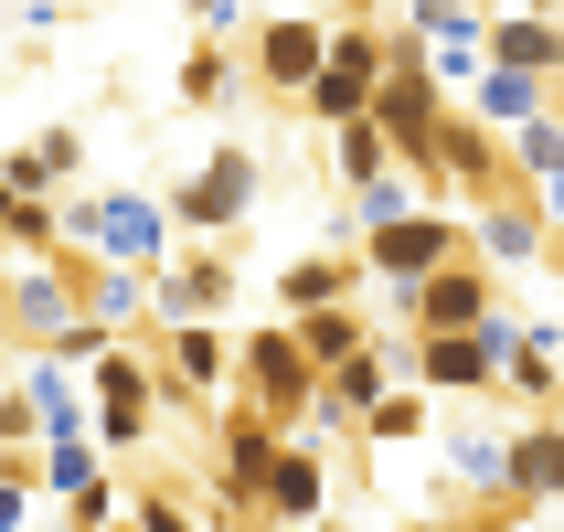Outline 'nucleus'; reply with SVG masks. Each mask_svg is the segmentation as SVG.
<instances>
[{
    "label": "nucleus",
    "mask_w": 564,
    "mask_h": 532,
    "mask_svg": "<svg viewBox=\"0 0 564 532\" xmlns=\"http://www.w3.org/2000/svg\"><path fill=\"white\" fill-rule=\"evenodd\" d=\"M160 405H171V394H160V351L118 330V341L86 362V426H96V447H107V458H139L150 426H160Z\"/></svg>",
    "instance_id": "nucleus-1"
},
{
    "label": "nucleus",
    "mask_w": 564,
    "mask_h": 532,
    "mask_svg": "<svg viewBox=\"0 0 564 532\" xmlns=\"http://www.w3.org/2000/svg\"><path fill=\"white\" fill-rule=\"evenodd\" d=\"M64 246L96 256V267H160L182 246V224L160 192H86V203H64Z\"/></svg>",
    "instance_id": "nucleus-2"
},
{
    "label": "nucleus",
    "mask_w": 564,
    "mask_h": 532,
    "mask_svg": "<svg viewBox=\"0 0 564 532\" xmlns=\"http://www.w3.org/2000/svg\"><path fill=\"white\" fill-rule=\"evenodd\" d=\"M75 319H86V256H75V246L11 256V278H0V330H11V351L64 341Z\"/></svg>",
    "instance_id": "nucleus-3"
},
{
    "label": "nucleus",
    "mask_w": 564,
    "mask_h": 532,
    "mask_svg": "<svg viewBox=\"0 0 564 532\" xmlns=\"http://www.w3.org/2000/svg\"><path fill=\"white\" fill-rule=\"evenodd\" d=\"M235 405H256L267 426H310L319 405V362L299 351V330L278 319H256V330H235Z\"/></svg>",
    "instance_id": "nucleus-4"
},
{
    "label": "nucleus",
    "mask_w": 564,
    "mask_h": 532,
    "mask_svg": "<svg viewBox=\"0 0 564 532\" xmlns=\"http://www.w3.org/2000/svg\"><path fill=\"white\" fill-rule=\"evenodd\" d=\"M373 86H383V22H373V0H341V11H330V54H319L299 107H310L319 128H341V118L373 107Z\"/></svg>",
    "instance_id": "nucleus-5"
},
{
    "label": "nucleus",
    "mask_w": 564,
    "mask_h": 532,
    "mask_svg": "<svg viewBox=\"0 0 564 532\" xmlns=\"http://www.w3.org/2000/svg\"><path fill=\"white\" fill-rule=\"evenodd\" d=\"M288 426H267L256 405H214V532H256L267 522V458H278Z\"/></svg>",
    "instance_id": "nucleus-6"
},
{
    "label": "nucleus",
    "mask_w": 564,
    "mask_h": 532,
    "mask_svg": "<svg viewBox=\"0 0 564 532\" xmlns=\"http://www.w3.org/2000/svg\"><path fill=\"white\" fill-rule=\"evenodd\" d=\"M160 203H171V224H182V235H235V224L267 203V160H256L246 139H235V150H203L182 182L160 192Z\"/></svg>",
    "instance_id": "nucleus-7"
},
{
    "label": "nucleus",
    "mask_w": 564,
    "mask_h": 532,
    "mask_svg": "<svg viewBox=\"0 0 564 532\" xmlns=\"http://www.w3.org/2000/svg\"><path fill=\"white\" fill-rule=\"evenodd\" d=\"M150 351H160V394L171 405H224L235 394V330L224 319H150Z\"/></svg>",
    "instance_id": "nucleus-8"
},
{
    "label": "nucleus",
    "mask_w": 564,
    "mask_h": 532,
    "mask_svg": "<svg viewBox=\"0 0 564 532\" xmlns=\"http://www.w3.org/2000/svg\"><path fill=\"white\" fill-rule=\"evenodd\" d=\"M235 310V246L224 235H182L150 267V319H224Z\"/></svg>",
    "instance_id": "nucleus-9"
},
{
    "label": "nucleus",
    "mask_w": 564,
    "mask_h": 532,
    "mask_svg": "<svg viewBox=\"0 0 564 532\" xmlns=\"http://www.w3.org/2000/svg\"><path fill=\"white\" fill-rule=\"evenodd\" d=\"M394 310H405L415 330H479V319L501 310V278L479 267V246H458L447 267H426L415 287H394Z\"/></svg>",
    "instance_id": "nucleus-10"
},
{
    "label": "nucleus",
    "mask_w": 564,
    "mask_h": 532,
    "mask_svg": "<svg viewBox=\"0 0 564 532\" xmlns=\"http://www.w3.org/2000/svg\"><path fill=\"white\" fill-rule=\"evenodd\" d=\"M458 246H469V235H458V214L415 203V214H394V224H373V235H362V267H373L383 287H415L426 267H447Z\"/></svg>",
    "instance_id": "nucleus-11"
},
{
    "label": "nucleus",
    "mask_w": 564,
    "mask_h": 532,
    "mask_svg": "<svg viewBox=\"0 0 564 532\" xmlns=\"http://www.w3.org/2000/svg\"><path fill=\"white\" fill-rule=\"evenodd\" d=\"M319 54H330V22H246V86H267L288 107V96H310V75H319Z\"/></svg>",
    "instance_id": "nucleus-12"
},
{
    "label": "nucleus",
    "mask_w": 564,
    "mask_h": 532,
    "mask_svg": "<svg viewBox=\"0 0 564 532\" xmlns=\"http://www.w3.org/2000/svg\"><path fill=\"white\" fill-rule=\"evenodd\" d=\"M256 511H267L278 532H310L319 511H330V469H319V437H310V426H288V437H278V458H267V501H256Z\"/></svg>",
    "instance_id": "nucleus-13"
},
{
    "label": "nucleus",
    "mask_w": 564,
    "mask_h": 532,
    "mask_svg": "<svg viewBox=\"0 0 564 532\" xmlns=\"http://www.w3.org/2000/svg\"><path fill=\"white\" fill-rule=\"evenodd\" d=\"M415 383L426 394H490L501 383V341L490 330H415Z\"/></svg>",
    "instance_id": "nucleus-14"
},
{
    "label": "nucleus",
    "mask_w": 564,
    "mask_h": 532,
    "mask_svg": "<svg viewBox=\"0 0 564 532\" xmlns=\"http://www.w3.org/2000/svg\"><path fill=\"white\" fill-rule=\"evenodd\" d=\"M501 501H511V511L564 501V415H554V426H533V437H511V479H501Z\"/></svg>",
    "instance_id": "nucleus-15"
},
{
    "label": "nucleus",
    "mask_w": 564,
    "mask_h": 532,
    "mask_svg": "<svg viewBox=\"0 0 564 532\" xmlns=\"http://www.w3.org/2000/svg\"><path fill=\"white\" fill-rule=\"evenodd\" d=\"M362 246L351 256H288V278H278V310H330V298H362Z\"/></svg>",
    "instance_id": "nucleus-16"
},
{
    "label": "nucleus",
    "mask_w": 564,
    "mask_h": 532,
    "mask_svg": "<svg viewBox=\"0 0 564 532\" xmlns=\"http://www.w3.org/2000/svg\"><path fill=\"white\" fill-rule=\"evenodd\" d=\"M86 171V139L75 128H32L22 150H0V182H22V192H64Z\"/></svg>",
    "instance_id": "nucleus-17"
},
{
    "label": "nucleus",
    "mask_w": 564,
    "mask_h": 532,
    "mask_svg": "<svg viewBox=\"0 0 564 532\" xmlns=\"http://www.w3.org/2000/svg\"><path fill=\"white\" fill-rule=\"evenodd\" d=\"M288 330H299V351H310L319 373H330V362H351V351L373 341V319H362V298H330V310H288Z\"/></svg>",
    "instance_id": "nucleus-18"
},
{
    "label": "nucleus",
    "mask_w": 564,
    "mask_h": 532,
    "mask_svg": "<svg viewBox=\"0 0 564 532\" xmlns=\"http://www.w3.org/2000/svg\"><path fill=\"white\" fill-rule=\"evenodd\" d=\"M43 246H64V203L0 182V256H43Z\"/></svg>",
    "instance_id": "nucleus-19"
},
{
    "label": "nucleus",
    "mask_w": 564,
    "mask_h": 532,
    "mask_svg": "<svg viewBox=\"0 0 564 532\" xmlns=\"http://www.w3.org/2000/svg\"><path fill=\"white\" fill-rule=\"evenodd\" d=\"M235 43H224V32H192V54H182V75H171V86H182V107H224V96H235Z\"/></svg>",
    "instance_id": "nucleus-20"
},
{
    "label": "nucleus",
    "mask_w": 564,
    "mask_h": 532,
    "mask_svg": "<svg viewBox=\"0 0 564 532\" xmlns=\"http://www.w3.org/2000/svg\"><path fill=\"white\" fill-rule=\"evenodd\" d=\"M490 64H522V75L554 86L564 75V22H490Z\"/></svg>",
    "instance_id": "nucleus-21"
},
{
    "label": "nucleus",
    "mask_w": 564,
    "mask_h": 532,
    "mask_svg": "<svg viewBox=\"0 0 564 532\" xmlns=\"http://www.w3.org/2000/svg\"><path fill=\"white\" fill-rule=\"evenodd\" d=\"M469 86H479V118H490V128H522V118L543 107V96H554L543 75H522V64H479Z\"/></svg>",
    "instance_id": "nucleus-22"
},
{
    "label": "nucleus",
    "mask_w": 564,
    "mask_h": 532,
    "mask_svg": "<svg viewBox=\"0 0 564 532\" xmlns=\"http://www.w3.org/2000/svg\"><path fill=\"white\" fill-rule=\"evenodd\" d=\"M469 246H479V267H533V256H543V224L522 214V203H490Z\"/></svg>",
    "instance_id": "nucleus-23"
},
{
    "label": "nucleus",
    "mask_w": 564,
    "mask_h": 532,
    "mask_svg": "<svg viewBox=\"0 0 564 532\" xmlns=\"http://www.w3.org/2000/svg\"><path fill=\"white\" fill-rule=\"evenodd\" d=\"M118 469L96 437H43V501H75V490H96V479Z\"/></svg>",
    "instance_id": "nucleus-24"
},
{
    "label": "nucleus",
    "mask_w": 564,
    "mask_h": 532,
    "mask_svg": "<svg viewBox=\"0 0 564 532\" xmlns=\"http://www.w3.org/2000/svg\"><path fill=\"white\" fill-rule=\"evenodd\" d=\"M426 405H437V394H426V383H383L373 405H362V447H405V437H426Z\"/></svg>",
    "instance_id": "nucleus-25"
},
{
    "label": "nucleus",
    "mask_w": 564,
    "mask_h": 532,
    "mask_svg": "<svg viewBox=\"0 0 564 532\" xmlns=\"http://www.w3.org/2000/svg\"><path fill=\"white\" fill-rule=\"evenodd\" d=\"M330 171H341V182H373V171H394V139L373 128V107L330 128Z\"/></svg>",
    "instance_id": "nucleus-26"
},
{
    "label": "nucleus",
    "mask_w": 564,
    "mask_h": 532,
    "mask_svg": "<svg viewBox=\"0 0 564 532\" xmlns=\"http://www.w3.org/2000/svg\"><path fill=\"white\" fill-rule=\"evenodd\" d=\"M447 479H469L479 501H501V479H511V437H447Z\"/></svg>",
    "instance_id": "nucleus-27"
},
{
    "label": "nucleus",
    "mask_w": 564,
    "mask_h": 532,
    "mask_svg": "<svg viewBox=\"0 0 564 532\" xmlns=\"http://www.w3.org/2000/svg\"><path fill=\"white\" fill-rule=\"evenodd\" d=\"M128 522L139 532H214V511H192L182 479H150V490H128Z\"/></svg>",
    "instance_id": "nucleus-28"
},
{
    "label": "nucleus",
    "mask_w": 564,
    "mask_h": 532,
    "mask_svg": "<svg viewBox=\"0 0 564 532\" xmlns=\"http://www.w3.org/2000/svg\"><path fill=\"white\" fill-rule=\"evenodd\" d=\"M415 192H426V182H415L405 160H394V171H373V182H351V214H362V235H373V224H394V214H415Z\"/></svg>",
    "instance_id": "nucleus-29"
},
{
    "label": "nucleus",
    "mask_w": 564,
    "mask_h": 532,
    "mask_svg": "<svg viewBox=\"0 0 564 532\" xmlns=\"http://www.w3.org/2000/svg\"><path fill=\"white\" fill-rule=\"evenodd\" d=\"M511 171H522V182H554V171H564V118H554V107H533V118H522Z\"/></svg>",
    "instance_id": "nucleus-30"
},
{
    "label": "nucleus",
    "mask_w": 564,
    "mask_h": 532,
    "mask_svg": "<svg viewBox=\"0 0 564 532\" xmlns=\"http://www.w3.org/2000/svg\"><path fill=\"white\" fill-rule=\"evenodd\" d=\"M192 32H246V0H182Z\"/></svg>",
    "instance_id": "nucleus-31"
},
{
    "label": "nucleus",
    "mask_w": 564,
    "mask_h": 532,
    "mask_svg": "<svg viewBox=\"0 0 564 532\" xmlns=\"http://www.w3.org/2000/svg\"><path fill=\"white\" fill-rule=\"evenodd\" d=\"M543 214H554V224H564V171H554V182H543Z\"/></svg>",
    "instance_id": "nucleus-32"
},
{
    "label": "nucleus",
    "mask_w": 564,
    "mask_h": 532,
    "mask_svg": "<svg viewBox=\"0 0 564 532\" xmlns=\"http://www.w3.org/2000/svg\"><path fill=\"white\" fill-rule=\"evenodd\" d=\"M405 532H490V522H405Z\"/></svg>",
    "instance_id": "nucleus-33"
},
{
    "label": "nucleus",
    "mask_w": 564,
    "mask_h": 532,
    "mask_svg": "<svg viewBox=\"0 0 564 532\" xmlns=\"http://www.w3.org/2000/svg\"><path fill=\"white\" fill-rule=\"evenodd\" d=\"M310 532H341V522H330V511H319V522H310Z\"/></svg>",
    "instance_id": "nucleus-34"
},
{
    "label": "nucleus",
    "mask_w": 564,
    "mask_h": 532,
    "mask_svg": "<svg viewBox=\"0 0 564 532\" xmlns=\"http://www.w3.org/2000/svg\"><path fill=\"white\" fill-rule=\"evenodd\" d=\"M32 532H75V522H32Z\"/></svg>",
    "instance_id": "nucleus-35"
},
{
    "label": "nucleus",
    "mask_w": 564,
    "mask_h": 532,
    "mask_svg": "<svg viewBox=\"0 0 564 532\" xmlns=\"http://www.w3.org/2000/svg\"><path fill=\"white\" fill-rule=\"evenodd\" d=\"M107 532H139V522H128V511H118V522H107Z\"/></svg>",
    "instance_id": "nucleus-36"
},
{
    "label": "nucleus",
    "mask_w": 564,
    "mask_h": 532,
    "mask_svg": "<svg viewBox=\"0 0 564 532\" xmlns=\"http://www.w3.org/2000/svg\"><path fill=\"white\" fill-rule=\"evenodd\" d=\"M554 86H564V75H554Z\"/></svg>",
    "instance_id": "nucleus-37"
}]
</instances>
